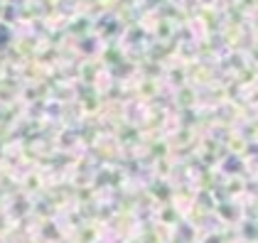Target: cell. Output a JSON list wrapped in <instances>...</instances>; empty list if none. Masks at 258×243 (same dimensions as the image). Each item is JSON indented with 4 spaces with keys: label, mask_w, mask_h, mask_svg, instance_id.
Instances as JSON below:
<instances>
[{
    "label": "cell",
    "mask_w": 258,
    "mask_h": 243,
    "mask_svg": "<svg viewBox=\"0 0 258 243\" xmlns=\"http://www.w3.org/2000/svg\"><path fill=\"white\" fill-rule=\"evenodd\" d=\"M37 5H54V3H59V0H35Z\"/></svg>",
    "instance_id": "1"
}]
</instances>
